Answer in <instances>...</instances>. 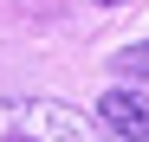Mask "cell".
I'll return each mask as SVG.
<instances>
[{"label": "cell", "instance_id": "obj_4", "mask_svg": "<svg viewBox=\"0 0 149 142\" xmlns=\"http://www.w3.org/2000/svg\"><path fill=\"white\" fill-rule=\"evenodd\" d=\"M91 7H117V0H91Z\"/></svg>", "mask_w": 149, "mask_h": 142}, {"label": "cell", "instance_id": "obj_1", "mask_svg": "<svg viewBox=\"0 0 149 142\" xmlns=\"http://www.w3.org/2000/svg\"><path fill=\"white\" fill-rule=\"evenodd\" d=\"M0 142H117L65 97H0Z\"/></svg>", "mask_w": 149, "mask_h": 142}, {"label": "cell", "instance_id": "obj_3", "mask_svg": "<svg viewBox=\"0 0 149 142\" xmlns=\"http://www.w3.org/2000/svg\"><path fill=\"white\" fill-rule=\"evenodd\" d=\"M110 65L123 71V78H149V45H123V52H117Z\"/></svg>", "mask_w": 149, "mask_h": 142}, {"label": "cell", "instance_id": "obj_2", "mask_svg": "<svg viewBox=\"0 0 149 142\" xmlns=\"http://www.w3.org/2000/svg\"><path fill=\"white\" fill-rule=\"evenodd\" d=\"M97 123H104L117 142H149V97H136V90H104Z\"/></svg>", "mask_w": 149, "mask_h": 142}]
</instances>
